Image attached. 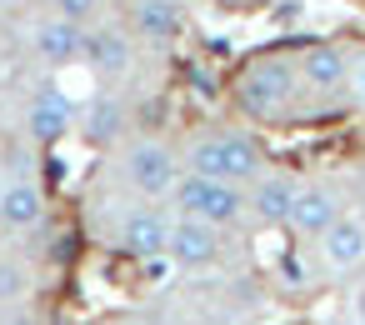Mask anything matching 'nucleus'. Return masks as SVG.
<instances>
[{"label": "nucleus", "mask_w": 365, "mask_h": 325, "mask_svg": "<svg viewBox=\"0 0 365 325\" xmlns=\"http://www.w3.org/2000/svg\"><path fill=\"white\" fill-rule=\"evenodd\" d=\"M230 100L245 120H260V125H290L300 115V100H305V86H300V66L290 51H260L250 56L235 81H230Z\"/></svg>", "instance_id": "1"}, {"label": "nucleus", "mask_w": 365, "mask_h": 325, "mask_svg": "<svg viewBox=\"0 0 365 325\" xmlns=\"http://www.w3.org/2000/svg\"><path fill=\"white\" fill-rule=\"evenodd\" d=\"M185 170L195 175H210V180H230V185H250L260 170H265V150L250 130H235V125H220V130H205L195 135L185 150H180Z\"/></svg>", "instance_id": "2"}, {"label": "nucleus", "mask_w": 365, "mask_h": 325, "mask_svg": "<svg viewBox=\"0 0 365 325\" xmlns=\"http://www.w3.org/2000/svg\"><path fill=\"white\" fill-rule=\"evenodd\" d=\"M120 170L140 200H170L175 180L185 175V160L160 135H130V140H120Z\"/></svg>", "instance_id": "3"}, {"label": "nucleus", "mask_w": 365, "mask_h": 325, "mask_svg": "<svg viewBox=\"0 0 365 325\" xmlns=\"http://www.w3.org/2000/svg\"><path fill=\"white\" fill-rule=\"evenodd\" d=\"M170 205L175 215H195V220H210V225H240L250 215V200H245V185H230V180H210V175H195L185 170L170 190Z\"/></svg>", "instance_id": "4"}, {"label": "nucleus", "mask_w": 365, "mask_h": 325, "mask_svg": "<svg viewBox=\"0 0 365 325\" xmlns=\"http://www.w3.org/2000/svg\"><path fill=\"white\" fill-rule=\"evenodd\" d=\"M295 66H300L305 96H315V100H345L350 96V66H355L350 46H340V41H305L295 51Z\"/></svg>", "instance_id": "5"}, {"label": "nucleus", "mask_w": 365, "mask_h": 325, "mask_svg": "<svg viewBox=\"0 0 365 325\" xmlns=\"http://www.w3.org/2000/svg\"><path fill=\"white\" fill-rule=\"evenodd\" d=\"M135 51H140V41H135V31L125 26V21H96V26H86V51H81V61L101 76V86H110V81H125L130 71H135Z\"/></svg>", "instance_id": "6"}, {"label": "nucleus", "mask_w": 365, "mask_h": 325, "mask_svg": "<svg viewBox=\"0 0 365 325\" xmlns=\"http://www.w3.org/2000/svg\"><path fill=\"white\" fill-rule=\"evenodd\" d=\"M170 225H175V215H165L155 200H150V205H135V210L120 215V225H115V245H120L125 255H135V260H165Z\"/></svg>", "instance_id": "7"}, {"label": "nucleus", "mask_w": 365, "mask_h": 325, "mask_svg": "<svg viewBox=\"0 0 365 325\" xmlns=\"http://www.w3.org/2000/svg\"><path fill=\"white\" fill-rule=\"evenodd\" d=\"M225 240H220V225L210 220H195V215H175L170 225V245H165V260L180 265V270H210L220 260Z\"/></svg>", "instance_id": "8"}, {"label": "nucleus", "mask_w": 365, "mask_h": 325, "mask_svg": "<svg viewBox=\"0 0 365 325\" xmlns=\"http://www.w3.org/2000/svg\"><path fill=\"white\" fill-rule=\"evenodd\" d=\"M125 26L135 31L140 46H175L190 26V6L185 0H130Z\"/></svg>", "instance_id": "9"}, {"label": "nucleus", "mask_w": 365, "mask_h": 325, "mask_svg": "<svg viewBox=\"0 0 365 325\" xmlns=\"http://www.w3.org/2000/svg\"><path fill=\"white\" fill-rule=\"evenodd\" d=\"M81 51H86V26H76V21H66V16H46V21H36L31 26V56L46 66V71H61V66H76L81 61Z\"/></svg>", "instance_id": "10"}, {"label": "nucleus", "mask_w": 365, "mask_h": 325, "mask_svg": "<svg viewBox=\"0 0 365 325\" xmlns=\"http://www.w3.org/2000/svg\"><path fill=\"white\" fill-rule=\"evenodd\" d=\"M125 125H130V105H125L115 91H106V86L76 110V130H81L91 145H120V140H125Z\"/></svg>", "instance_id": "11"}, {"label": "nucleus", "mask_w": 365, "mask_h": 325, "mask_svg": "<svg viewBox=\"0 0 365 325\" xmlns=\"http://www.w3.org/2000/svg\"><path fill=\"white\" fill-rule=\"evenodd\" d=\"M300 195V180L290 170H260L250 185H245V200H250V215L260 225H290V205Z\"/></svg>", "instance_id": "12"}, {"label": "nucleus", "mask_w": 365, "mask_h": 325, "mask_svg": "<svg viewBox=\"0 0 365 325\" xmlns=\"http://www.w3.org/2000/svg\"><path fill=\"white\" fill-rule=\"evenodd\" d=\"M340 215V195L325 185V180H300V195L290 205V230L305 235V240H320Z\"/></svg>", "instance_id": "13"}, {"label": "nucleus", "mask_w": 365, "mask_h": 325, "mask_svg": "<svg viewBox=\"0 0 365 325\" xmlns=\"http://www.w3.org/2000/svg\"><path fill=\"white\" fill-rule=\"evenodd\" d=\"M320 245V255H325V265L330 270H340V275H355V270H365V220L360 215H335V225L315 240Z\"/></svg>", "instance_id": "14"}, {"label": "nucleus", "mask_w": 365, "mask_h": 325, "mask_svg": "<svg viewBox=\"0 0 365 325\" xmlns=\"http://www.w3.org/2000/svg\"><path fill=\"white\" fill-rule=\"evenodd\" d=\"M71 130H76V105H66L56 91L31 96V105H26V135L36 145H61Z\"/></svg>", "instance_id": "15"}, {"label": "nucleus", "mask_w": 365, "mask_h": 325, "mask_svg": "<svg viewBox=\"0 0 365 325\" xmlns=\"http://www.w3.org/2000/svg\"><path fill=\"white\" fill-rule=\"evenodd\" d=\"M0 220L11 230H36L46 225V190L36 180H11L0 190Z\"/></svg>", "instance_id": "16"}, {"label": "nucleus", "mask_w": 365, "mask_h": 325, "mask_svg": "<svg viewBox=\"0 0 365 325\" xmlns=\"http://www.w3.org/2000/svg\"><path fill=\"white\" fill-rule=\"evenodd\" d=\"M36 285V270L21 255H0V305H21Z\"/></svg>", "instance_id": "17"}, {"label": "nucleus", "mask_w": 365, "mask_h": 325, "mask_svg": "<svg viewBox=\"0 0 365 325\" xmlns=\"http://www.w3.org/2000/svg\"><path fill=\"white\" fill-rule=\"evenodd\" d=\"M51 11L66 16V21H76V26H96L106 16V0H51Z\"/></svg>", "instance_id": "18"}, {"label": "nucleus", "mask_w": 365, "mask_h": 325, "mask_svg": "<svg viewBox=\"0 0 365 325\" xmlns=\"http://www.w3.org/2000/svg\"><path fill=\"white\" fill-rule=\"evenodd\" d=\"M350 100L355 105H365V51L355 56V66H350Z\"/></svg>", "instance_id": "19"}, {"label": "nucleus", "mask_w": 365, "mask_h": 325, "mask_svg": "<svg viewBox=\"0 0 365 325\" xmlns=\"http://www.w3.org/2000/svg\"><path fill=\"white\" fill-rule=\"evenodd\" d=\"M210 6H215V11H230V16H235V11H250V6H260V0H210Z\"/></svg>", "instance_id": "20"}, {"label": "nucleus", "mask_w": 365, "mask_h": 325, "mask_svg": "<svg viewBox=\"0 0 365 325\" xmlns=\"http://www.w3.org/2000/svg\"><path fill=\"white\" fill-rule=\"evenodd\" d=\"M355 325H365V285L355 290Z\"/></svg>", "instance_id": "21"}, {"label": "nucleus", "mask_w": 365, "mask_h": 325, "mask_svg": "<svg viewBox=\"0 0 365 325\" xmlns=\"http://www.w3.org/2000/svg\"><path fill=\"white\" fill-rule=\"evenodd\" d=\"M6 325H31V315H11V320H6Z\"/></svg>", "instance_id": "22"}, {"label": "nucleus", "mask_w": 365, "mask_h": 325, "mask_svg": "<svg viewBox=\"0 0 365 325\" xmlns=\"http://www.w3.org/2000/svg\"><path fill=\"white\" fill-rule=\"evenodd\" d=\"M145 325H170V320H165V315H150V320H145Z\"/></svg>", "instance_id": "23"}]
</instances>
